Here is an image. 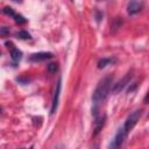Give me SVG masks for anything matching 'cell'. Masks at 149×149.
Here are the masks:
<instances>
[{
	"instance_id": "cell-1",
	"label": "cell",
	"mask_w": 149,
	"mask_h": 149,
	"mask_svg": "<svg viewBox=\"0 0 149 149\" xmlns=\"http://www.w3.org/2000/svg\"><path fill=\"white\" fill-rule=\"evenodd\" d=\"M112 84H113V76L111 74H107L102 79L99 80L92 94V115L93 116L101 113L100 112L101 102L108 97L111 88H112Z\"/></svg>"
},
{
	"instance_id": "cell-2",
	"label": "cell",
	"mask_w": 149,
	"mask_h": 149,
	"mask_svg": "<svg viewBox=\"0 0 149 149\" xmlns=\"http://www.w3.org/2000/svg\"><path fill=\"white\" fill-rule=\"evenodd\" d=\"M142 109L141 108H137V109H134L133 112H130V114L127 116V119L125 120V123L122 126L123 130L126 132V134L128 135V133L135 127V125L139 122V120L141 119L142 116Z\"/></svg>"
},
{
	"instance_id": "cell-3",
	"label": "cell",
	"mask_w": 149,
	"mask_h": 149,
	"mask_svg": "<svg viewBox=\"0 0 149 149\" xmlns=\"http://www.w3.org/2000/svg\"><path fill=\"white\" fill-rule=\"evenodd\" d=\"M127 134L126 132L123 130L122 127H120L118 129V132L115 133L114 137L112 139V141L109 142V146H108V149H121L123 142H125V139H126Z\"/></svg>"
},
{
	"instance_id": "cell-4",
	"label": "cell",
	"mask_w": 149,
	"mask_h": 149,
	"mask_svg": "<svg viewBox=\"0 0 149 149\" xmlns=\"http://www.w3.org/2000/svg\"><path fill=\"white\" fill-rule=\"evenodd\" d=\"M133 76H134V72H133V70H130V71H128L123 77H122V79H120L116 84H114L113 86H112V92L113 93H120L127 85H129L130 84V80H132V78H133Z\"/></svg>"
},
{
	"instance_id": "cell-5",
	"label": "cell",
	"mask_w": 149,
	"mask_h": 149,
	"mask_svg": "<svg viewBox=\"0 0 149 149\" xmlns=\"http://www.w3.org/2000/svg\"><path fill=\"white\" fill-rule=\"evenodd\" d=\"M61 87H62V78L59 77L56 86H55V91H54V97H52V101H51V108H50V114H54L58 107V101H59V94H61Z\"/></svg>"
},
{
	"instance_id": "cell-6",
	"label": "cell",
	"mask_w": 149,
	"mask_h": 149,
	"mask_svg": "<svg viewBox=\"0 0 149 149\" xmlns=\"http://www.w3.org/2000/svg\"><path fill=\"white\" fill-rule=\"evenodd\" d=\"M2 12H3L6 15H8V16L13 17V19H14V21H15L16 23H19V24H22V23H26V22H27V19H26L23 15H21V14H19V13H16L12 7H8V6L3 7Z\"/></svg>"
},
{
	"instance_id": "cell-7",
	"label": "cell",
	"mask_w": 149,
	"mask_h": 149,
	"mask_svg": "<svg viewBox=\"0 0 149 149\" xmlns=\"http://www.w3.org/2000/svg\"><path fill=\"white\" fill-rule=\"evenodd\" d=\"M94 118V128H93V136H97L100 130L102 129L104 125H105V121H106V115L104 113H99L98 115L93 116Z\"/></svg>"
},
{
	"instance_id": "cell-8",
	"label": "cell",
	"mask_w": 149,
	"mask_h": 149,
	"mask_svg": "<svg viewBox=\"0 0 149 149\" xmlns=\"http://www.w3.org/2000/svg\"><path fill=\"white\" fill-rule=\"evenodd\" d=\"M54 57L52 52H48V51H41V52H35L31 54L29 56V61L30 62H42V61H47Z\"/></svg>"
},
{
	"instance_id": "cell-9",
	"label": "cell",
	"mask_w": 149,
	"mask_h": 149,
	"mask_svg": "<svg viewBox=\"0 0 149 149\" xmlns=\"http://www.w3.org/2000/svg\"><path fill=\"white\" fill-rule=\"evenodd\" d=\"M143 9V2L142 1H130L127 5V13L129 15H135L140 13Z\"/></svg>"
},
{
	"instance_id": "cell-10",
	"label": "cell",
	"mask_w": 149,
	"mask_h": 149,
	"mask_svg": "<svg viewBox=\"0 0 149 149\" xmlns=\"http://www.w3.org/2000/svg\"><path fill=\"white\" fill-rule=\"evenodd\" d=\"M6 45L8 47L9 51H10V57H12L13 62H15V63L20 62V59L22 58V51L19 50L17 48H15V45L12 42H6Z\"/></svg>"
},
{
	"instance_id": "cell-11",
	"label": "cell",
	"mask_w": 149,
	"mask_h": 149,
	"mask_svg": "<svg viewBox=\"0 0 149 149\" xmlns=\"http://www.w3.org/2000/svg\"><path fill=\"white\" fill-rule=\"evenodd\" d=\"M115 62H116V58H115V57H102V58H100L99 62H98V69H104V68H106L107 65L113 64V63H115Z\"/></svg>"
},
{
	"instance_id": "cell-12",
	"label": "cell",
	"mask_w": 149,
	"mask_h": 149,
	"mask_svg": "<svg viewBox=\"0 0 149 149\" xmlns=\"http://www.w3.org/2000/svg\"><path fill=\"white\" fill-rule=\"evenodd\" d=\"M16 37L20 38V40H30L31 35L27 30H20V31L16 33Z\"/></svg>"
},
{
	"instance_id": "cell-13",
	"label": "cell",
	"mask_w": 149,
	"mask_h": 149,
	"mask_svg": "<svg viewBox=\"0 0 149 149\" xmlns=\"http://www.w3.org/2000/svg\"><path fill=\"white\" fill-rule=\"evenodd\" d=\"M47 70H48V72H50V73H55V72L58 70V64H57V63H50V64L47 66Z\"/></svg>"
},
{
	"instance_id": "cell-14",
	"label": "cell",
	"mask_w": 149,
	"mask_h": 149,
	"mask_svg": "<svg viewBox=\"0 0 149 149\" xmlns=\"http://www.w3.org/2000/svg\"><path fill=\"white\" fill-rule=\"evenodd\" d=\"M9 33H10V30L8 27H1L0 28V37H6L9 35Z\"/></svg>"
},
{
	"instance_id": "cell-15",
	"label": "cell",
	"mask_w": 149,
	"mask_h": 149,
	"mask_svg": "<svg viewBox=\"0 0 149 149\" xmlns=\"http://www.w3.org/2000/svg\"><path fill=\"white\" fill-rule=\"evenodd\" d=\"M102 16H104V14L101 13V12H99V10H95V19H97V21L99 22L101 19H102Z\"/></svg>"
},
{
	"instance_id": "cell-16",
	"label": "cell",
	"mask_w": 149,
	"mask_h": 149,
	"mask_svg": "<svg viewBox=\"0 0 149 149\" xmlns=\"http://www.w3.org/2000/svg\"><path fill=\"white\" fill-rule=\"evenodd\" d=\"M92 149H99V147H98V144H95V146H94V147H93Z\"/></svg>"
},
{
	"instance_id": "cell-17",
	"label": "cell",
	"mask_w": 149,
	"mask_h": 149,
	"mask_svg": "<svg viewBox=\"0 0 149 149\" xmlns=\"http://www.w3.org/2000/svg\"><path fill=\"white\" fill-rule=\"evenodd\" d=\"M1 112H2V108H1V107H0V114H1Z\"/></svg>"
},
{
	"instance_id": "cell-18",
	"label": "cell",
	"mask_w": 149,
	"mask_h": 149,
	"mask_svg": "<svg viewBox=\"0 0 149 149\" xmlns=\"http://www.w3.org/2000/svg\"><path fill=\"white\" fill-rule=\"evenodd\" d=\"M29 149H33V148H29Z\"/></svg>"
}]
</instances>
